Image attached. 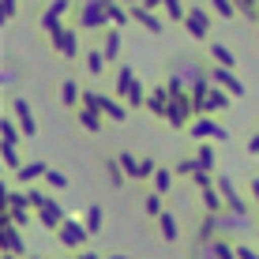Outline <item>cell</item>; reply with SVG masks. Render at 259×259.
<instances>
[{"label": "cell", "instance_id": "9", "mask_svg": "<svg viewBox=\"0 0 259 259\" xmlns=\"http://www.w3.org/2000/svg\"><path fill=\"white\" fill-rule=\"evenodd\" d=\"M143 210H147V218H154V222L162 218V214H165V210H162V192H150L147 203H143Z\"/></svg>", "mask_w": 259, "mask_h": 259}, {"label": "cell", "instance_id": "5", "mask_svg": "<svg viewBox=\"0 0 259 259\" xmlns=\"http://www.w3.org/2000/svg\"><path fill=\"white\" fill-rule=\"evenodd\" d=\"M38 222H41L46 229H53V233H57V229H60V222H64V210H60L57 203L49 199L46 207H38Z\"/></svg>", "mask_w": 259, "mask_h": 259}, {"label": "cell", "instance_id": "4", "mask_svg": "<svg viewBox=\"0 0 259 259\" xmlns=\"http://www.w3.org/2000/svg\"><path fill=\"white\" fill-rule=\"evenodd\" d=\"M4 203H8V214H12V222H15V226H30V222H34V214H30V199H26V195H12V192H8L4 195Z\"/></svg>", "mask_w": 259, "mask_h": 259}, {"label": "cell", "instance_id": "17", "mask_svg": "<svg viewBox=\"0 0 259 259\" xmlns=\"http://www.w3.org/2000/svg\"><path fill=\"white\" fill-rule=\"evenodd\" d=\"M46 181L53 184V188H68V177H60V173H53V169H49V173H46Z\"/></svg>", "mask_w": 259, "mask_h": 259}, {"label": "cell", "instance_id": "26", "mask_svg": "<svg viewBox=\"0 0 259 259\" xmlns=\"http://www.w3.org/2000/svg\"><path fill=\"white\" fill-rule=\"evenodd\" d=\"M60 259H75V255H60Z\"/></svg>", "mask_w": 259, "mask_h": 259}, {"label": "cell", "instance_id": "23", "mask_svg": "<svg viewBox=\"0 0 259 259\" xmlns=\"http://www.w3.org/2000/svg\"><path fill=\"white\" fill-rule=\"evenodd\" d=\"M0 259H26V255H15V252H4V255H0Z\"/></svg>", "mask_w": 259, "mask_h": 259}, {"label": "cell", "instance_id": "19", "mask_svg": "<svg viewBox=\"0 0 259 259\" xmlns=\"http://www.w3.org/2000/svg\"><path fill=\"white\" fill-rule=\"evenodd\" d=\"M195 165H199V162H181V165H177V173H181V177H192Z\"/></svg>", "mask_w": 259, "mask_h": 259}, {"label": "cell", "instance_id": "25", "mask_svg": "<svg viewBox=\"0 0 259 259\" xmlns=\"http://www.w3.org/2000/svg\"><path fill=\"white\" fill-rule=\"evenodd\" d=\"M26 259H49V255H26Z\"/></svg>", "mask_w": 259, "mask_h": 259}, {"label": "cell", "instance_id": "7", "mask_svg": "<svg viewBox=\"0 0 259 259\" xmlns=\"http://www.w3.org/2000/svg\"><path fill=\"white\" fill-rule=\"evenodd\" d=\"M214 237H218V214L207 210L203 222H199V229H195V240H214Z\"/></svg>", "mask_w": 259, "mask_h": 259}, {"label": "cell", "instance_id": "14", "mask_svg": "<svg viewBox=\"0 0 259 259\" xmlns=\"http://www.w3.org/2000/svg\"><path fill=\"white\" fill-rule=\"evenodd\" d=\"M26 199H30V207L38 210V207H46V203H49V195L46 192H26Z\"/></svg>", "mask_w": 259, "mask_h": 259}, {"label": "cell", "instance_id": "8", "mask_svg": "<svg viewBox=\"0 0 259 259\" xmlns=\"http://www.w3.org/2000/svg\"><path fill=\"white\" fill-rule=\"evenodd\" d=\"M203 207L214 210V214H218V210H226V199H222V192L214 188V184H210V188H203Z\"/></svg>", "mask_w": 259, "mask_h": 259}, {"label": "cell", "instance_id": "22", "mask_svg": "<svg viewBox=\"0 0 259 259\" xmlns=\"http://www.w3.org/2000/svg\"><path fill=\"white\" fill-rule=\"evenodd\" d=\"M75 259H105V255H98V252H87V248H83V252H79Z\"/></svg>", "mask_w": 259, "mask_h": 259}, {"label": "cell", "instance_id": "13", "mask_svg": "<svg viewBox=\"0 0 259 259\" xmlns=\"http://www.w3.org/2000/svg\"><path fill=\"white\" fill-rule=\"evenodd\" d=\"M169 184H173V177H169V169H154V192L169 195Z\"/></svg>", "mask_w": 259, "mask_h": 259}, {"label": "cell", "instance_id": "10", "mask_svg": "<svg viewBox=\"0 0 259 259\" xmlns=\"http://www.w3.org/2000/svg\"><path fill=\"white\" fill-rule=\"evenodd\" d=\"M87 229H91V237L102 229V207H98V203H91V207H87Z\"/></svg>", "mask_w": 259, "mask_h": 259}, {"label": "cell", "instance_id": "11", "mask_svg": "<svg viewBox=\"0 0 259 259\" xmlns=\"http://www.w3.org/2000/svg\"><path fill=\"white\" fill-rule=\"evenodd\" d=\"M192 259H218V252H214V244H210V240H195Z\"/></svg>", "mask_w": 259, "mask_h": 259}, {"label": "cell", "instance_id": "18", "mask_svg": "<svg viewBox=\"0 0 259 259\" xmlns=\"http://www.w3.org/2000/svg\"><path fill=\"white\" fill-rule=\"evenodd\" d=\"M214 165V154H210V147H203L199 150V169H210Z\"/></svg>", "mask_w": 259, "mask_h": 259}, {"label": "cell", "instance_id": "12", "mask_svg": "<svg viewBox=\"0 0 259 259\" xmlns=\"http://www.w3.org/2000/svg\"><path fill=\"white\" fill-rule=\"evenodd\" d=\"M46 173H49V169L41 165V162H30V165L19 169V181H34V177H46Z\"/></svg>", "mask_w": 259, "mask_h": 259}, {"label": "cell", "instance_id": "2", "mask_svg": "<svg viewBox=\"0 0 259 259\" xmlns=\"http://www.w3.org/2000/svg\"><path fill=\"white\" fill-rule=\"evenodd\" d=\"M87 237H91L87 222H71V218H64V222H60V229H57V244L68 248V252H83V248H87Z\"/></svg>", "mask_w": 259, "mask_h": 259}, {"label": "cell", "instance_id": "3", "mask_svg": "<svg viewBox=\"0 0 259 259\" xmlns=\"http://www.w3.org/2000/svg\"><path fill=\"white\" fill-rule=\"evenodd\" d=\"M0 248H4V252H15V255H26L23 226H15V222H0Z\"/></svg>", "mask_w": 259, "mask_h": 259}, {"label": "cell", "instance_id": "16", "mask_svg": "<svg viewBox=\"0 0 259 259\" xmlns=\"http://www.w3.org/2000/svg\"><path fill=\"white\" fill-rule=\"evenodd\" d=\"M237 259H259V252H255V248H248V244H240V240H237Z\"/></svg>", "mask_w": 259, "mask_h": 259}, {"label": "cell", "instance_id": "15", "mask_svg": "<svg viewBox=\"0 0 259 259\" xmlns=\"http://www.w3.org/2000/svg\"><path fill=\"white\" fill-rule=\"evenodd\" d=\"M192 181H195V188H199V192H203V188H210V177L203 173V169H195V173H192Z\"/></svg>", "mask_w": 259, "mask_h": 259}, {"label": "cell", "instance_id": "24", "mask_svg": "<svg viewBox=\"0 0 259 259\" xmlns=\"http://www.w3.org/2000/svg\"><path fill=\"white\" fill-rule=\"evenodd\" d=\"M105 259H128V255H120V252H113V255H105Z\"/></svg>", "mask_w": 259, "mask_h": 259}, {"label": "cell", "instance_id": "1", "mask_svg": "<svg viewBox=\"0 0 259 259\" xmlns=\"http://www.w3.org/2000/svg\"><path fill=\"white\" fill-rule=\"evenodd\" d=\"M248 229H252V218H248V210H233V207L218 210V237L240 240Z\"/></svg>", "mask_w": 259, "mask_h": 259}, {"label": "cell", "instance_id": "21", "mask_svg": "<svg viewBox=\"0 0 259 259\" xmlns=\"http://www.w3.org/2000/svg\"><path fill=\"white\" fill-rule=\"evenodd\" d=\"M109 177H113V184H120V181H124V173L117 169V162H109Z\"/></svg>", "mask_w": 259, "mask_h": 259}, {"label": "cell", "instance_id": "20", "mask_svg": "<svg viewBox=\"0 0 259 259\" xmlns=\"http://www.w3.org/2000/svg\"><path fill=\"white\" fill-rule=\"evenodd\" d=\"M195 136H222V132L214 128V124H199V128H195Z\"/></svg>", "mask_w": 259, "mask_h": 259}, {"label": "cell", "instance_id": "6", "mask_svg": "<svg viewBox=\"0 0 259 259\" xmlns=\"http://www.w3.org/2000/svg\"><path fill=\"white\" fill-rule=\"evenodd\" d=\"M158 233H162V240L165 244H173L177 237H181V226H177V214H162V218H158Z\"/></svg>", "mask_w": 259, "mask_h": 259}]
</instances>
